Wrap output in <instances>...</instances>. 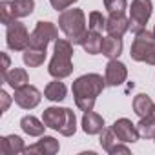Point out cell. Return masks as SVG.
I'll use <instances>...</instances> for the list:
<instances>
[{
  "instance_id": "cell-1",
  "label": "cell",
  "mask_w": 155,
  "mask_h": 155,
  "mask_svg": "<svg viewBox=\"0 0 155 155\" xmlns=\"http://www.w3.org/2000/svg\"><path fill=\"white\" fill-rule=\"evenodd\" d=\"M104 88H106V79H102V75H99V73L81 75L79 79H75V82L71 86L75 106L81 111H91L95 108L97 97L102 93Z\"/></svg>"
},
{
  "instance_id": "cell-2",
  "label": "cell",
  "mask_w": 155,
  "mask_h": 155,
  "mask_svg": "<svg viewBox=\"0 0 155 155\" xmlns=\"http://www.w3.org/2000/svg\"><path fill=\"white\" fill-rule=\"evenodd\" d=\"M73 42L69 38H57L55 40V51L53 58L49 60L48 71L53 79H66L73 73Z\"/></svg>"
},
{
  "instance_id": "cell-3",
  "label": "cell",
  "mask_w": 155,
  "mask_h": 155,
  "mask_svg": "<svg viewBox=\"0 0 155 155\" xmlns=\"http://www.w3.org/2000/svg\"><path fill=\"white\" fill-rule=\"evenodd\" d=\"M42 120L48 128L58 131L64 137H71L77 131V117H75V111L69 108L49 106L42 111Z\"/></svg>"
},
{
  "instance_id": "cell-4",
  "label": "cell",
  "mask_w": 155,
  "mask_h": 155,
  "mask_svg": "<svg viewBox=\"0 0 155 155\" xmlns=\"http://www.w3.org/2000/svg\"><path fill=\"white\" fill-rule=\"evenodd\" d=\"M58 28L73 44H82L86 35V15L82 9H64L58 15Z\"/></svg>"
},
{
  "instance_id": "cell-5",
  "label": "cell",
  "mask_w": 155,
  "mask_h": 155,
  "mask_svg": "<svg viewBox=\"0 0 155 155\" xmlns=\"http://www.w3.org/2000/svg\"><path fill=\"white\" fill-rule=\"evenodd\" d=\"M130 57L135 62H146L150 66H155V37L153 33L142 29L135 35L130 49Z\"/></svg>"
},
{
  "instance_id": "cell-6",
  "label": "cell",
  "mask_w": 155,
  "mask_h": 155,
  "mask_svg": "<svg viewBox=\"0 0 155 155\" xmlns=\"http://www.w3.org/2000/svg\"><path fill=\"white\" fill-rule=\"evenodd\" d=\"M153 13L151 0H133L130 6V29L131 33H140L146 29V24Z\"/></svg>"
},
{
  "instance_id": "cell-7",
  "label": "cell",
  "mask_w": 155,
  "mask_h": 155,
  "mask_svg": "<svg viewBox=\"0 0 155 155\" xmlns=\"http://www.w3.org/2000/svg\"><path fill=\"white\" fill-rule=\"evenodd\" d=\"M58 38V29L53 22H44L38 20L35 29L31 31V38H29V46L38 48V49H48L49 42H55Z\"/></svg>"
},
{
  "instance_id": "cell-8",
  "label": "cell",
  "mask_w": 155,
  "mask_h": 155,
  "mask_svg": "<svg viewBox=\"0 0 155 155\" xmlns=\"http://www.w3.org/2000/svg\"><path fill=\"white\" fill-rule=\"evenodd\" d=\"M29 38L31 35L28 33V28L18 20L11 22L6 29V44L13 51H24L29 46Z\"/></svg>"
},
{
  "instance_id": "cell-9",
  "label": "cell",
  "mask_w": 155,
  "mask_h": 155,
  "mask_svg": "<svg viewBox=\"0 0 155 155\" xmlns=\"http://www.w3.org/2000/svg\"><path fill=\"white\" fill-rule=\"evenodd\" d=\"M40 99H42V93L35 86H31V84H26V86L15 90V97H13V101L22 110H33V108H37L40 104Z\"/></svg>"
},
{
  "instance_id": "cell-10",
  "label": "cell",
  "mask_w": 155,
  "mask_h": 155,
  "mask_svg": "<svg viewBox=\"0 0 155 155\" xmlns=\"http://www.w3.org/2000/svg\"><path fill=\"white\" fill-rule=\"evenodd\" d=\"M104 79H106V86H120L126 79H128V68L126 64H122L117 58L108 60L106 69H104Z\"/></svg>"
},
{
  "instance_id": "cell-11",
  "label": "cell",
  "mask_w": 155,
  "mask_h": 155,
  "mask_svg": "<svg viewBox=\"0 0 155 155\" xmlns=\"http://www.w3.org/2000/svg\"><path fill=\"white\" fill-rule=\"evenodd\" d=\"M111 130L115 131V135L119 137V140H122L126 144L137 142L139 137H140L137 124H133L130 119H119V120H115L113 126H111Z\"/></svg>"
},
{
  "instance_id": "cell-12",
  "label": "cell",
  "mask_w": 155,
  "mask_h": 155,
  "mask_svg": "<svg viewBox=\"0 0 155 155\" xmlns=\"http://www.w3.org/2000/svg\"><path fill=\"white\" fill-rule=\"evenodd\" d=\"M101 146L104 151H108L110 155H117V153H130V148L126 146V142L119 140V137L115 135V131L111 128H104L101 131Z\"/></svg>"
},
{
  "instance_id": "cell-13",
  "label": "cell",
  "mask_w": 155,
  "mask_h": 155,
  "mask_svg": "<svg viewBox=\"0 0 155 155\" xmlns=\"http://www.w3.org/2000/svg\"><path fill=\"white\" fill-rule=\"evenodd\" d=\"M128 29H130V18H126L124 13H110L108 20H106V31H108V35L122 38Z\"/></svg>"
},
{
  "instance_id": "cell-14",
  "label": "cell",
  "mask_w": 155,
  "mask_h": 155,
  "mask_svg": "<svg viewBox=\"0 0 155 155\" xmlns=\"http://www.w3.org/2000/svg\"><path fill=\"white\" fill-rule=\"evenodd\" d=\"M60 150V144L55 137H49V135H42L40 140H37L35 144L28 146L26 148V153H38V155H55L58 153Z\"/></svg>"
},
{
  "instance_id": "cell-15",
  "label": "cell",
  "mask_w": 155,
  "mask_h": 155,
  "mask_svg": "<svg viewBox=\"0 0 155 155\" xmlns=\"http://www.w3.org/2000/svg\"><path fill=\"white\" fill-rule=\"evenodd\" d=\"M26 151V144L18 135H6L0 137V153L4 155H17V153H24Z\"/></svg>"
},
{
  "instance_id": "cell-16",
  "label": "cell",
  "mask_w": 155,
  "mask_h": 155,
  "mask_svg": "<svg viewBox=\"0 0 155 155\" xmlns=\"http://www.w3.org/2000/svg\"><path fill=\"white\" fill-rule=\"evenodd\" d=\"M82 130L88 135H97V133H101L104 130V119L99 113H95L93 110L84 111V115H82Z\"/></svg>"
},
{
  "instance_id": "cell-17",
  "label": "cell",
  "mask_w": 155,
  "mask_h": 155,
  "mask_svg": "<svg viewBox=\"0 0 155 155\" xmlns=\"http://www.w3.org/2000/svg\"><path fill=\"white\" fill-rule=\"evenodd\" d=\"M20 128H22V131H24L26 135H29V137H42L48 126L44 124V120H38V119L33 117V115H26V117L20 119Z\"/></svg>"
},
{
  "instance_id": "cell-18",
  "label": "cell",
  "mask_w": 155,
  "mask_h": 155,
  "mask_svg": "<svg viewBox=\"0 0 155 155\" xmlns=\"http://www.w3.org/2000/svg\"><path fill=\"white\" fill-rule=\"evenodd\" d=\"M4 82H8V86H11L13 90H18L29 84V75L24 68H13L4 75Z\"/></svg>"
},
{
  "instance_id": "cell-19",
  "label": "cell",
  "mask_w": 155,
  "mask_h": 155,
  "mask_svg": "<svg viewBox=\"0 0 155 155\" xmlns=\"http://www.w3.org/2000/svg\"><path fill=\"white\" fill-rule=\"evenodd\" d=\"M122 38H119V37H111V35H108L106 38H102V49H101V53L106 57V58H119L120 57V53H122Z\"/></svg>"
},
{
  "instance_id": "cell-20",
  "label": "cell",
  "mask_w": 155,
  "mask_h": 155,
  "mask_svg": "<svg viewBox=\"0 0 155 155\" xmlns=\"http://www.w3.org/2000/svg\"><path fill=\"white\" fill-rule=\"evenodd\" d=\"M66 93H68V90H66L64 82H60V79L51 81V82L44 88V97H46L48 101H51V102H62V101L66 99Z\"/></svg>"
},
{
  "instance_id": "cell-21",
  "label": "cell",
  "mask_w": 155,
  "mask_h": 155,
  "mask_svg": "<svg viewBox=\"0 0 155 155\" xmlns=\"http://www.w3.org/2000/svg\"><path fill=\"white\" fill-rule=\"evenodd\" d=\"M81 46L84 48V51H86V53H90V55H99V53H101V49H102V35H101V33H97V31L88 29Z\"/></svg>"
},
{
  "instance_id": "cell-22",
  "label": "cell",
  "mask_w": 155,
  "mask_h": 155,
  "mask_svg": "<svg viewBox=\"0 0 155 155\" xmlns=\"http://www.w3.org/2000/svg\"><path fill=\"white\" fill-rule=\"evenodd\" d=\"M22 60L28 68H38L46 60V49H38L33 46H28L22 53Z\"/></svg>"
},
{
  "instance_id": "cell-23",
  "label": "cell",
  "mask_w": 155,
  "mask_h": 155,
  "mask_svg": "<svg viewBox=\"0 0 155 155\" xmlns=\"http://www.w3.org/2000/svg\"><path fill=\"white\" fill-rule=\"evenodd\" d=\"M139 133L140 137H146V139H155V104L151 108V111L146 115V117H140L139 124Z\"/></svg>"
},
{
  "instance_id": "cell-24",
  "label": "cell",
  "mask_w": 155,
  "mask_h": 155,
  "mask_svg": "<svg viewBox=\"0 0 155 155\" xmlns=\"http://www.w3.org/2000/svg\"><path fill=\"white\" fill-rule=\"evenodd\" d=\"M151 108H153V101H151L150 95H146V93L135 95V99H133V111L139 117H146L151 111Z\"/></svg>"
},
{
  "instance_id": "cell-25",
  "label": "cell",
  "mask_w": 155,
  "mask_h": 155,
  "mask_svg": "<svg viewBox=\"0 0 155 155\" xmlns=\"http://www.w3.org/2000/svg\"><path fill=\"white\" fill-rule=\"evenodd\" d=\"M11 2H13L17 18L29 17L33 13V9H35V0H11Z\"/></svg>"
},
{
  "instance_id": "cell-26",
  "label": "cell",
  "mask_w": 155,
  "mask_h": 155,
  "mask_svg": "<svg viewBox=\"0 0 155 155\" xmlns=\"http://www.w3.org/2000/svg\"><path fill=\"white\" fill-rule=\"evenodd\" d=\"M0 18H2V24L8 28L11 22L17 20V15H15V8H13V2L11 0H4L0 2Z\"/></svg>"
},
{
  "instance_id": "cell-27",
  "label": "cell",
  "mask_w": 155,
  "mask_h": 155,
  "mask_svg": "<svg viewBox=\"0 0 155 155\" xmlns=\"http://www.w3.org/2000/svg\"><path fill=\"white\" fill-rule=\"evenodd\" d=\"M106 20L108 18L101 11H91L90 13V18H88V29L97 31V33H102L106 29Z\"/></svg>"
},
{
  "instance_id": "cell-28",
  "label": "cell",
  "mask_w": 155,
  "mask_h": 155,
  "mask_svg": "<svg viewBox=\"0 0 155 155\" xmlns=\"http://www.w3.org/2000/svg\"><path fill=\"white\" fill-rule=\"evenodd\" d=\"M104 8L110 13H124L128 8L126 0H104Z\"/></svg>"
},
{
  "instance_id": "cell-29",
  "label": "cell",
  "mask_w": 155,
  "mask_h": 155,
  "mask_svg": "<svg viewBox=\"0 0 155 155\" xmlns=\"http://www.w3.org/2000/svg\"><path fill=\"white\" fill-rule=\"evenodd\" d=\"M75 2H79V0H49L51 8L57 9V11H64V9H68L69 6H73Z\"/></svg>"
},
{
  "instance_id": "cell-30",
  "label": "cell",
  "mask_w": 155,
  "mask_h": 155,
  "mask_svg": "<svg viewBox=\"0 0 155 155\" xmlns=\"http://www.w3.org/2000/svg\"><path fill=\"white\" fill-rule=\"evenodd\" d=\"M0 99H2V113H6L8 111V108H9V104H11V97L8 95V91H0Z\"/></svg>"
},
{
  "instance_id": "cell-31",
  "label": "cell",
  "mask_w": 155,
  "mask_h": 155,
  "mask_svg": "<svg viewBox=\"0 0 155 155\" xmlns=\"http://www.w3.org/2000/svg\"><path fill=\"white\" fill-rule=\"evenodd\" d=\"M2 79H4V75L9 71V66H11V60H9V57H8V53H2Z\"/></svg>"
},
{
  "instance_id": "cell-32",
  "label": "cell",
  "mask_w": 155,
  "mask_h": 155,
  "mask_svg": "<svg viewBox=\"0 0 155 155\" xmlns=\"http://www.w3.org/2000/svg\"><path fill=\"white\" fill-rule=\"evenodd\" d=\"M151 33H153V37H155V28H153V31H151Z\"/></svg>"
}]
</instances>
